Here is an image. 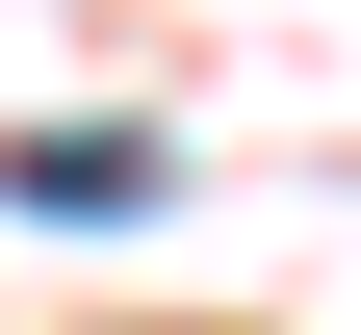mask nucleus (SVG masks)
<instances>
[{
	"instance_id": "nucleus-1",
	"label": "nucleus",
	"mask_w": 361,
	"mask_h": 335,
	"mask_svg": "<svg viewBox=\"0 0 361 335\" xmlns=\"http://www.w3.org/2000/svg\"><path fill=\"white\" fill-rule=\"evenodd\" d=\"M26 207H52V232L78 207H155V155H129V129H26Z\"/></svg>"
}]
</instances>
